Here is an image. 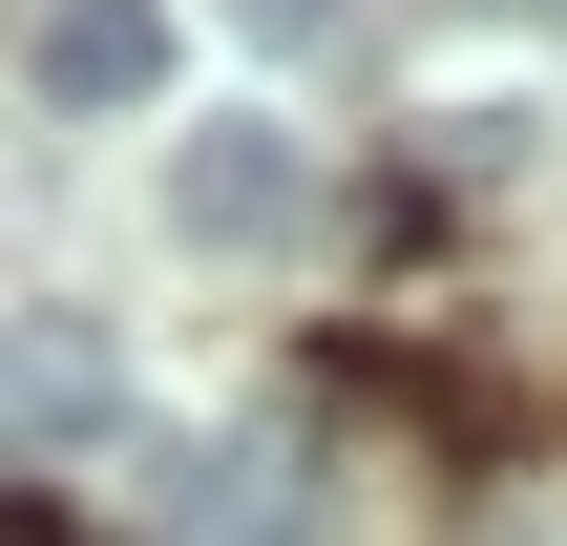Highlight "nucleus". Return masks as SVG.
Masks as SVG:
<instances>
[{"label":"nucleus","mask_w":567,"mask_h":546,"mask_svg":"<svg viewBox=\"0 0 567 546\" xmlns=\"http://www.w3.org/2000/svg\"><path fill=\"white\" fill-rule=\"evenodd\" d=\"M295 210H316V168H295V126H168V231L189 253H295Z\"/></svg>","instance_id":"f257e3e1"},{"label":"nucleus","mask_w":567,"mask_h":546,"mask_svg":"<svg viewBox=\"0 0 567 546\" xmlns=\"http://www.w3.org/2000/svg\"><path fill=\"white\" fill-rule=\"evenodd\" d=\"M337 526V463H295V442H189L168 463V546H316Z\"/></svg>","instance_id":"f03ea898"},{"label":"nucleus","mask_w":567,"mask_h":546,"mask_svg":"<svg viewBox=\"0 0 567 546\" xmlns=\"http://www.w3.org/2000/svg\"><path fill=\"white\" fill-rule=\"evenodd\" d=\"M105 400H126V379H105V337H63V316H21V337H0V463H21V442H84Z\"/></svg>","instance_id":"7ed1b4c3"},{"label":"nucleus","mask_w":567,"mask_h":546,"mask_svg":"<svg viewBox=\"0 0 567 546\" xmlns=\"http://www.w3.org/2000/svg\"><path fill=\"white\" fill-rule=\"evenodd\" d=\"M147 84H168V21L147 0H63L42 21V105H147Z\"/></svg>","instance_id":"20e7f679"},{"label":"nucleus","mask_w":567,"mask_h":546,"mask_svg":"<svg viewBox=\"0 0 567 546\" xmlns=\"http://www.w3.org/2000/svg\"><path fill=\"white\" fill-rule=\"evenodd\" d=\"M231 42H274V63H316V42H337V0H231Z\"/></svg>","instance_id":"39448f33"},{"label":"nucleus","mask_w":567,"mask_h":546,"mask_svg":"<svg viewBox=\"0 0 567 546\" xmlns=\"http://www.w3.org/2000/svg\"><path fill=\"white\" fill-rule=\"evenodd\" d=\"M0 546H84V526H63V505H0Z\"/></svg>","instance_id":"423d86ee"},{"label":"nucleus","mask_w":567,"mask_h":546,"mask_svg":"<svg viewBox=\"0 0 567 546\" xmlns=\"http://www.w3.org/2000/svg\"><path fill=\"white\" fill-rule=\"evenodd\" d=\"M484 21H505V0H484Z\"/></svg>","instance_id":"0eeeda50"}]
</instances>
